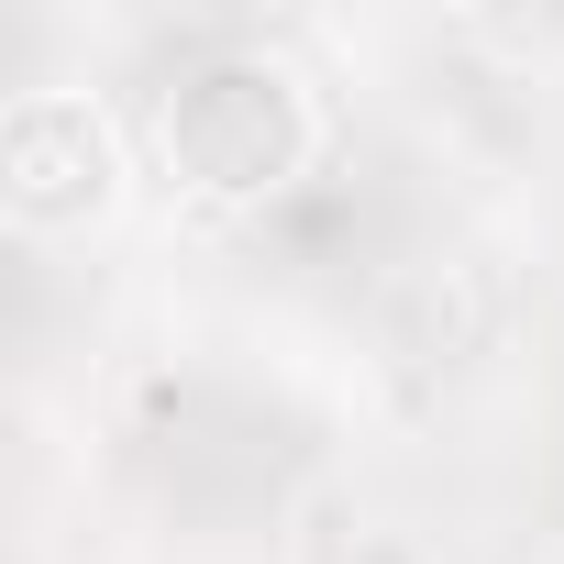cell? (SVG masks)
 I'll return each instance as SVG.
<instances>
[{"instance_id": "1", "label": "cell", "mask_w": 564, "mask_h": 564, "mask_svg": "<svg viewBox=\"0 0 564 564\" xmlns=\"http://www.w3.org/2000/svg\"><path fill=\"white\" fill-rule=\"evenodd\" d=\"M155 155L188 199L243 210V199H276L322 155V100L276 45H221L155 89Z\"/></svg>"}, {"instance_id": "2", "label": "cell", "mask_w": 564, "mask_h": 564, "mask_svg": "<svg viewBox=\"0 0 564 564\" xmlns=\"http://www.w3.org/2000/svg\"><path fill=\"white\" fill-rule=\"evenodd\" d=\"M133 199V144L100 89H12L0 100V210L23 232H89Z\"/></svg>"}]
</instances>
